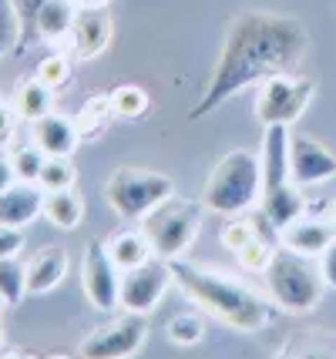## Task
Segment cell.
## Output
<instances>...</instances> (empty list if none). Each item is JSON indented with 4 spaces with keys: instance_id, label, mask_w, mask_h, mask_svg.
Instances as JSON below:
<instances>
[{
    "instance_id": "cell-1",
    "label": "cell",
    "mask_w": 336,
    "mask_h": 359,
    "mask_svg": "<svg viewBox=\"0 0 336 359\" xmlns=\"http://www.w3.org/2000/svg\"><path fill=\"white\" fill-rule=\"evenodd\" d=\"M306 54H309V34L296 17L269 11L239 14L225 31L206 91L189 108V121L208 118L225 101H232L253 84H262L272 74L296 71Z\"/></svg>"
},
{
    "instance_id": "cell-2",
    "label": "cell",
    "mask_w": 336,
    "mask_h": 359,
    "mask_svg": "<svg viewBox=\"0 0 336 359\" xmlns=\"http://www.w3.org/2000/svg\"><path fill=\"white\" fill-rule=\"evenodd\" d=\"M172 276H175L178 289L192 299L195 306H202L208 316H215L219 323L239 332H256L266 329L272 319V306L259 296L256 289L242 285V282L219 276L215 269L192 266L185 259L172 262Z\"/></svg>"
},
{
    "instance_id": "cell-3",
    "label": "cell",
    "mask_w": 336,
    "mask_h": 359,
    "mask_svg": "<svg viewBox=\"0 0 336 359\" xmlns=\"http://www.w3.org/2000/svg\"><path fill=\"white\" fill-rule=\"evenodd\" d=\"M262 198V161L246 148H236L215 161L202 188V205L215 215H246Z\"/></svg>"
},
{
    "instance_id": "cell-4",
    "label": "cell",
    "mask_w": 336,
    "mask_h": 359,
    "mask_svg": "<svg viewBox=\"0 0 336 359\" xmlns=\"http://www.w3.org/2000/svg\"><path fill=\"white\" fill-rule=\"evenodd\" d=\"M262 279H266L269 299L283 313H313L323 302L326 279L320 272V262L286 249V245L272 252L269 266L262 269Z\"/></svg>"
},
{
    "instance_id": "cell-5",
    "label": "cell",
    "mask_w": 336,
    "mask_h": 359,
    "mask_svg": "<svg viewBox=\"0 0 336 359\" xmlns=\"http://www.w3.org/2000/svg\"><path fill=\"white\" fill-rule=\"evenodd\" d=\"M202 208L206 205L195 202V198H182V195H168L161 205H155L148 215L142 219L145 235L152 238V249L159 259H168L175 262L182 259L189 245L199 235V225H202Z\"/></svg>"
},
{
    "instance_id": "cell-6",
    "label": "cell",
    "mask_w": 336,
    "mask_h": 359,
    "mask_svg": "<svg viewBox=\"0 0 336 359\" xmlns=\"http://www.w3.org/2000/svg\"><path fill=\"white\" fill-rule=\"evenodd\" d=\"M168 195H175V182L161 172L118 168L105 182V198L112 205V212L118 219H128V222H142Z\"/></svg>"
},
{
    "instance_id": "cell-7",
    "label": "cell",
    "mask_w": 336,
    "mask_h": 359,
    "mask_svg": "<svg viewBox=\"0 0 336 359\" xmlns=\"http://www.w3.org/2000/svg\"><path fill=\"white\" fill-rule=\"evenodd\" d=\"M316 94V81L306 74H272L259 84L256 91V121L262 128L269 125H296L303 118L306 104Z\"/></svg>"
},
{
    "instance_id": "cell-8",
    "label": "cell",
    "mask_w": 336,
    "mask_h": 359,
    "mask_svg": "<svg viewBox=\"0 0 336 359\" xmlns=\"http://www.w3.org/2000/svg\"><path fill=\"white\" fill-rule=\"evenodd\" d=\"M81 285L98 313H114L121 306V269L114 266L105 242H88L81 259Z\"/></svg>"
},
{
    "instance_id": "cell-9",
    "label": "cell",
    "mask_w": 336,
    "mask_h": 359,
    "mask_svg": "<svg viewBox=\"0 0 336 359\" xmlns=\"http://www.w3.org/2000/svg\"><path fill=\"white\" fill-rule=\"evenodd\" d=\"M148 339V316L142 313H125L121 319L108 323L105 329L91 332L84 343L78 346V356L84 359H125L135 356Z\"/></svg>"
},
{
    "instance_id": "cell-10",
    "label": "cell",
    "mask_w": 336,
    "mask_h": 359,
    "mask_svg": "<svg viewBox=\"0 0 336 359\" xmlns=\"http://www.w3.org/2000/svg\"><path fill=\"white\" fill-rule=\"evenodd\" d=\"M172 276V262L168 259H148L145 266L121 272V309L125 313H142L148 316L161 302Z\"/></svg>"
},
{
    "instance_id": "cell-11",
    "label": "cell",
    "mask_w": 336,
    "mask_h": 359,
    "mask_svg": "<svg viewBox=\"0 0 336 359\" xmlns=\"http://www.w3.org/2000/svg\"><path fill=\"white\" fill-rule=\"evenodd\" d=\"M289 161H293V182L300 188L323 185L336 178V155L313 135H293Z\"/></svg>"
},
{
    "instance_id": "cell-12",
    "label": "cell",
    "mask_w": 336,
    "mask_h": 359,
    "mask_svg": "<svg viewBox=\"0 0 336 359\" xmlns=\"http://www.w3.org/2000/svg\"><path fill=\"white\" fill-rule=\"evenodd\" d=\"M112 37L114 24L105 7H81L78 20L71 27V54L78 61H95L112 47Z\"/></svg>"
},
{
    "instance_id": "cell-13",
    "label": "cell",
    "mask_w": 336,
    "mask_h": 359,
    "mask_svg": "<svg viewBox=\"0 0 336 359\" xmlns=\"http://www.w3.org/2000/svg\"><path fill=\"white\" fill-rule=\"evenodd\" d=\"M37 215H44V191L37 188V182H14L0 191V225L24 229Z\"/></svg>"
},
{
    "instance_id": "cell-14",
    "label": "cell",
    "mask_w": 336,
    "mask_h": 359,
    "mask_svg": "<svg viewBox=\"0 0 336 359\" xmlns=\"http://www.w3.org/2000/svg\"><path fill=\"white\" fill-rule=\"evenodd\" d=\"M336 238V222L333 219H313V215H300L283 229V245L300 255L320 259V252Z\"/></svg>"
},
{
    "instance_id": "cell-15",
    "label": "cell",
    "mask_w": 336,
    "mask_h": 359,
    "mask_svg": "<svg viewBox=\"0 0 336 359\" xmlns=\"http://www.w3.org/2000/svg\"><path fill=\"white\" fill-rule=\"evenodd\" d=\"M289 135L286 125H269L266 128V138H262V188H276L283 182H293V161H289Z\"/></svg>"
},
{
    "instance_id": "cell-16",
    "label": "cell",
    "mask_w": 336,
    "mask_h": 359,
    "mask_svg": "<svg viewBox=\"0 0 336 359\" xmlns=\"http://www.w3.org/2000/svg\"><path fill=\"white\" fill-rule=\"evenodd\" d=\"M34 141L41 144V151L48 158H71L81 144V131L74 125V118L51 111V114L34 121Z\"/></svg>"
},
{
    "instance_id": "cell-17",
    "label": "cell",
    "mask_w": 336,
    "mask_h": 359,
    "mask_svg": "<svg viewBox=\"0 0 336 359\" xmlns=\"http://www.w3.org/2000/svg\"><path fill=\"white\" fill-rule=\"evenodd\" d=\"M67 269H71V255L61 245H51V249L37 252L27 266V296H44L51 289H58L65 282Z\"/></svg>"
},
{
    "instance_id": "cell-18",
    "label": "cell",
    "mask_w": 336,
    "mask_h": 359,
    "mask_svg": "<svg viewBox=\"0 0 336 359\" xmlns=\"http://www.w3.org/2000/svg\"><path fill=\"white\" fill-rule=\"evenodd\" d=\"M259 212L283 232L289 222H296L306 212V198L296 182H283L276 188H262V198H259Z\"/></svg>"
},
{
    "instance_id": "cell-19",
    "label": "cell",
    "mask_w": 336,
    "mask_h": 359,
    "mask_svg": "<svg viewBox=\"0 0 336 359\" xmlns=\"http://www.w3.org/2000/svg\"><path fill=\"white\" fill-rule=\"evenodd\" d=\"M105 245H108L114 266L121 269V272L138 269V266H145L148 259H155L152 238L145 235V229H118V232H112L105 238Z\"/></svg>"
},
{
    "instance_id": "cell-20",
    "label": "cell",
    "mask_w": 336,
    "mask_h": 359,
    "mask_svg": "<svg viewBox=\"0 0 336 359\" xmlns=\"http://www.w3.org/2000/svg\"><path fill=\"white\" fill-rule=\"evenodd\" d=\"M44 219L54 229H65V232L78 229L81 219H84V198L74 188H54V191L44 188Z\"/></svg>"
},
{
    "instance_id": "cell-21",
    "label": "cell",
    "mask_w": 336,
    "mask_h": 359,
    "mask_svg": "<svg viewBox=\"0 0 336 359\" xmlns=\"http://www.w3.org/2000/svg\"><path fill=\"white\" fill-rule=\"evenodd\" d=\"M78 11L81 7L74 0H48L41 17H37V37L48 41V44H58V41L71 37V27H74V20H78Z\"/></svg>"
},
{
    "instance_id": "cell-22",
    "label": "cell",
    "mask_w": 336,
    "mask_h": 359,
    "mask_svg": "<svg viewBox=\"0 0 336 359\" xmlns=\"http://www.w3.org/2000/svg\"><path fill=\"white\" fill-rule=\"evenodd\" d=\"M114 118H118V114H114L112 97H108V94H95V97H88V101L78 108V114H74V125H78V131H81V141L105 138Z\"/></svg>"
},
{
    "instance_id": "cell-23",
    "label": "cell",
    "mask_w": 336,
    "mask_h": 359,
    "mask_svg": "<svg viewBox=\"0 0 336 359\" xmlns=\"http://www.w3.org/2000/svg\"><path fill=\"white\" fill-rule=\"evenodd\" d=\"M14 108H17V118H24V121H37V118H44V114L54 111V88L44 84V81L34 74V78H27L20 88H17Z\"/></svg>"
},
{
    "instance_id": "cell-24",
    "label": "cell",
    "mask_w": 336,
    "mask_h": 359,
    "mask_svg": "<svg viewBox=\"0 0 336 359\" xmlns=\"http://www.w3.org/2000/svg\"><path fill=\"white\" fill-rule=\"evenodd\" d=\"M108 97H112V108L121 121H138L152 111V97L138 84H118V88L108 91Z\"/></svg>"
},
{
    "instance_id": "cell-25",
    "label": "cell",
    "mask_w": 336,
    "mask_h": 359,
    "mask_svg": "<svg viewBox=\"0 0 336 359\" xmlns=\"http://www.w3.org/2000/svg\"><path fill=\"white\" fill-rule=\"evenodd\" d=\"M44 161H48V155L41 151L37 141H31V144H17L14 151H11V165H14L17 182H37V185H41Z\"/></svg>"
},
{
    "instance_id": "cell-26",
    "label": "cell",
    "mask_w": 336,
    "mask_h": 359,
    "mask_svg": "<svg viewBox=\"0 0 336 359\" xmlns=\"http://www.w3.org/2000/svg\"><path fill=\"white\" fill-rule=\"evenodd\" d=\"M11 4H14L17 20H20V41H17L14 54H24L34 41H41V37H37V17H41L48 0H11Z\"/></svg>"
},
{
    "instance_id": "cell-27",
    "label": "cell",
    "mask_w": 336,
    "mask_h": 359,
    "mask_svg": "<svg viewBox=\"0 0 336 359\" xmlns=\"http://www.w3.org/2000/svg\"><path fill=\"white\" fill-rule=\"evenodd\" d=\"M0 296L7 306H17L27 296V266H17L14 259H0Z\"/></svg>"
},
{
    "instance_id": "cell-28",
    "label": "cell",
    "mask_w": 336,
    "mask_h": 359,
    "mask_svg": "<svg viewBox=\"0 0 336 359\" xmlns=\"http://www.w3.org/2000/svg\"><path fill=\"white\" fill-rule=\"evenodd\" d=\"M206 336V323L202 316L195 313H182V316H172L168 319V343L175 346H199Z\"/></svg>"
},
{
    "instance_id": "cell-29",
    "label": "cell",
    "mask_w": 336,
    "mask_h": 359,
    "mask_svg": "<svg viewBox=\"0 0 336 359\" xmlns=\"http://www.w3.org/2000/svg\"><path fill=\"white\" fill-rule=\"evenodd\" d=\"M272 252H276V242L272 238H266V235H256V238H249L242 249H236L232 255H236V262H239L242 269H249V272H262V269L269 266Z\"/></svg>"
},
{
    "instance_id": "cell-30",
    "label": "cell",
    "mask_w": 336,
    "mask_h": 359,
    "mask_svg": "<svg viewBox=\"0 0 336 359\" xmlns=\"http://www.w3.org/2000/svg\"><path fill=\"white\" fill-rule=\"evenodd\" d=\"M78 182V172H74V165H71V158H48L44 161V172H41V188H74Z\"/></svg>"
},
{
    "instance_id": "cell-31",
    "label": "cell",
    "mask_w": 336,
    "mask_h": 359,
    "mask_svg": "<svg viewBox=\"0 0 336 359\" xmlns=\"http://www.w3.org/2000/svg\"><path fill=\"white\" fill-rule=\"evenodd\" d=\"M17 41H20V20H17V11L11 0H0V61L17 50Z\"/></svg>"
},
{
    "instance_id": "cell-32",
    "label": "cell",
    "mask_w": 336,
    "mask_h": 359,
    "mask_svg": "<svg viewBox=\"0 0 336 359\" xmlns=\"http://www.w3.org/2000/svg\"><path fill=\"white\" fill-rule=\"evenodd\" d=\"M34 74L58 91L61 84L71 81V57H67V54H48L44 61L37 64V71H34Z\"/></svg>"
},
{
    "instance_id": "cell-33",
    "label": "cell",
    "mask_w": 336,
    "mask_h": 359,
    "mask_svg": "<svg viewBox=\"0 0 336 359\" xmlns=\"http://www.w3.org/2000/svg\"><path fill=\"white\" fill-rule=\"evenodd\" d=\"M14 118H17V108L0 94V151L14 144Z\"/></svg>"
},
{
    "instance_id": "cell-34",
    "label": "cell",
    "mask_w": 336,
    "mask_h": 359,
    "mask_svg": "<svg viewBox=\"0 0 336 359\" xmlns=\"http://www.w3.org/2000/svg\"><path fill=\"white\" fill-rule=\"evenodd\" d=\"M20 249H24V232L14 225H0V259H17Z\"/></svg>"
},
{
    "instance_id": "cell-35",
    "label": "cell",
    "mask_w": 336,
    "mask_h": 359,
    "mask_svg": "<svg viewBox=\"0 0 336 359\" xmlns=\"http://www.w3.org/2000/svg\"><path fill=\"white\" fill-rule=\"evenodd\" d=\"M316 262H320V272H323V279H326V289H336V238L320 252Z\"/></svg>"
},
{
    "instance_id": "cell-36",
    "label": "cell",
    "mask_w": 336,
    "mask_h": 359,
    "mask_svg": "<svg viewBox=\"0 0 336 359\" xmlns=\"http://www.w3.org/2000/svg\"><path fill=\"white\" fill-rule=\"evenodd\" d=\"M14 182H17V175H14V165H11V158L0 155V191H4V188H11Z\"/></svg>"
},
{
    "instance_id": "cell-37",
    "label": "cell",
    "mask_w": 336,
    "mask_h": 359,
    "mask_svg": "<svg viewBox=\"0 0 336 359\" xmlns=\"http://www.w3.org/2000/svg\"><path fill=\"white\" fill-rule=\"evenodd\" d=\"M78 7H108V0H74Z\"/></svg>"
},
{
    "instance_id": "cell-38",
    "label": "cell",
    "mask_w": 336,
    "mask_h": 359,
    "mask_svg": "<svg viewBox=\"0 0 336 359\" xmlns=\"http://www.w3.org/2000/svg\"><path fill=\"white\" fill-rule=\"evenodd\" d=\"M4 306H7V299H4V296H0V313H4Z\"/></svg>"
},
{
    "instance_id": "cell-39",
    "label": "cell",
    "mask_w": 336,
    "mask_h": 359,
    "mask_svg": "<svg viewBox=\"0 0 336 359\" xmlns=\"http://www.w3.org/2000/svg\"><path fill=\"white\" fill-rule=\"evenodd\" d=\"M0 346H4V326H0Z\"/></svg>"
},
{
    "instance_id": "cell-40",
    "label": "cell",
    "mask_w": 336,
    "mask_h": 359,
    "mask_svg": "<svg viewBox=\"0 0 336 359\" xmlns=\"http://www.w3.org/2000/svg\"><path fill=\"white\" fill-rule=\"evenodd\" d=\"M330 219H333V222H336V202H333V215H330Z\"/></svg>"
}]
</instances>
